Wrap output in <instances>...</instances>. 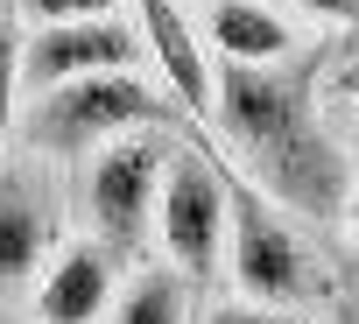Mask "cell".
Segmentation results:
<instances>
[{
	"instance_id": "obj_1",
	"label": "cell",
	"mask_w": 359,
	"mask_h": 324,
	"mask_svg": "<svg viewBox=\"0 0 359 324\" xmlns=\"http://www.w3.org/2000/svg\"><path fill=\"white\" fill-rule=\"evenodd\" d=\"M310 78H317L310 64H268V71L226 64L219 92H212V120L226 127L233 155L254 170V191L268 205L338 226L345 191H352V155L324 127Z\"/></svg>"
},
{
	"instance_id": "obj_2",
	"label": "cell",
	"mask_w": 359,
	"mask_h": 324,
	"mask_svg": "<svg viewBox=\"0 0 359 324\" xmlns=\"http://www.w3.org/2000/svg\"><path fill=\"white\" fill-rule=\"evenodd\" d=\"M36 148L57 162H85L127 134H184V113L162 99V85H148L141 71H99L57 92H36V120H29Z\"/></svg>"
},
{
	"instance_id": "obj_3",
	"label": "cell",
	"mask_w": 359,
	"mask_h": 324,
	"mask_svg": "<svg viewBox=\"0 0 359 324\" xmlns=\"http://www.w3.org/2000/svg\"><path fill=\"white\" fill-rule=\"evenodd\" d=\"M226 275L240 289V303L261 310H296L310 317L317 296H331L324 261L310 254V240L289 226L282 205H268L247 177H233V226H226Z\"/></svg>"
},
{
	"instance_id": "obj_4",
	"label": "cell",
	"mask_w": 359,
	"mask_h": 324,
	"mask_svg": "<svg viewBox=\"0 0 359 324\" xmlns=\"http://www.w3.org/2000/svg\"><path fill=\"white\" fill-rule=\"evenodd\" d=\"M226 226H233V170L205 141H169L162 198H155V240L169 254V275L212 282L226 268Z\"/></svg>"
},
{
	"instance_id": "obj_5",
	"label": "cell",
	"mask_w": 359,
	"mask_h": 324,
	"mask_svg": "<svg viewBox=\"0 0 359 324\" xmlns=\"http://www.w3.org/2000/svg\"><path fill=\"white\" fill-rule=\"evenodd\" d=\"M191 134V127H184ZM176 134H127L99 155H85L78 177V205L92 226V247L106 261H141L148 233H155V198H162V162H169Z\"/></svg>"
},
{
	"instance_id": "obj_6",
	"label": "cell",
	"mask_w": 359,
	"mask_h": 324,
	"mask_svg": "<svg viewBox=\"0 0 359 324\" xmlns=\"http://www.w3.org/2000/svg\"><path fill=\"white\" fill-rule=\"evenodd\" d=\"M141 36L127 22H57V29H36L22 36V85L36 92H57V85H78V78H99V71H141Z\"/></svg>"
},
{
	"instance_id": "obj_7",
	"label": "cell",
	"mask_w": 359,
	"mask_h": 324,
	"mask_svg": "<svg viewBox=\"0 0 359 324\" xmlns=\"http://www.w3.org/2000/svg\"><path fill=\"white\" fill-rule=\"evenodd\" d=\"M64 247V219L36 162H0V296L36 282Z\"/></svg>"
},
{
	"instance_id": "obj_8",
	"label": "cell",
	"mask_w": 359,
	"mask_h": 324,
	"mask_svg": "<svg viewBox=\"0 0 359 324\" xmlns=\"http://www.w3.org/2000/svg\"><path fill=\"white\" fill-rule=\"evenodd\" d=\"M134 22H141L134 36H141V50L155 57V78H162L169 106L184 113V120H212L219 78H212V57H205L198 29L184 22V8H176V0H134Z\"/></svg>"
},
{
	"instance_id": "obj_9",
	"label": "cell",
	"mask_w": 359,
	"mask_h": 324,
	"mask_svg": "<svg viewBox=\"0 0 359 324\" xmlns=\"http://www.w3.org/2000/svg\"><path fill=\"white\" fill-rule=\"evenodd\" d=\"M120 282H113V261L92 247V240H64L57 261L36 275V296H29V324H99L113 310Z\"/></svg>"
},
{
	"instance_id": "obj_10",
	"label": "cell",
	"mask_w": 359,
	"mask_h": 324,
	"mask_svg": "<svg viewBox=\"0 0 359 324\" xmlns=\"http://www.w3.org/2000/svg\"><path fill=\"white\" fill-rule=\"evenodd\" d=\"M212 43L226 64H247V71H268L296 50V29L268 8V0H212Z\"/></svg>"
},
{
	"instance_id": "obj_11",
	"label": "cell",
	"mask_w": 359,
	"mask_h": 324,
	"mask_svg": "<svg viewBox=\"0 0 359 324\" xmlns=\"http://www.w3.org/2000/svg\"><path fill=\"white\" fill-rule=\"evenodd\" d=\"M106 324H191V282L169 275V268H141V275L113 296Z\"/></svg>"
},
{
	"instance_id": "obj_12",
	"label": "cell",
	"mask_w": 359,
	"mask_h": 324,
	"mask_svg": "<svg viewBox=\"0 0 359 324\" xmlns=\"http://www.w3.org/2000/svg\"><path fill=\"white\" fill-rule=\"evenodd\" d=\"M15 113H22V22L8 15L0 22V148L15 134Z\"/></svg>"
},
{
	"instance_id": "obj_13",
	"label": "cell",
	"mask_w": 359,
	"mask_h": 324,
	"mask_svg": "<svg viewBox=\"0 0 359 324\" xmlns=\"http://www.w3.org/2000/svg\"><path fill=\"white\" fill-rule=\"evenodd\" d=\"M15 22H36V29H57V22H106L120 0H8Z\"/></svg>"
},
{
	"instance_id": "obj_14",
	"label": "cell",
	"mask_w": 359,
	"mask_h": 324,
	"mask_svg": "<svg viewBox=\"0 0 359 324\" xmlns=\"http://www.w3.org/2000/svg\"><path fill=\"white\" fill-rule=\"evenodd\" d=\"M205 324H310V317H296V310H261V303H219V310H205Z\"/></svg>"
},
{
	"instance_id": "obj_15",
	"label": "cell",
	"mask_w": 359,
	"mask_h": 324,
	"mask_svg": "<svg viewBox=\"0 0 359 324\" xmlns=\"http://www.w3.org/2000/svg\"><path fill=\"white\" fill-rule=\"evenodd\" d=\"M296 15H317V22H345V29H359V0H289Z\"/></svg>"
},
{
	"instance_id": "obj_16",
	"label": "cell",
	"mask_w": 359,
	"mask_h": 324,
	"mask_svg": "<svg viewBox=\"0 0 359 324\" xmlns=\"http://www.w3.org/2000/svg\"><path fill=\"white\" fill-rule=\"evenodd\" d=\"M310 324H345V317H310Z\"/></svg>"
},
{
	"instance_id": "obj_17",
	"label": "cell",
	"mask_w": 359,
	"mask_h": 324,
	"mask_svg": "<svg viewBox=\"0 0 359 324\" xmlns=\"http://www.w3.org/2000/svg\"><path fill=\"white\" fill-rule=\"evenodd\" d=\"M8 15H15V8H8V0H0V22H8Z\"/></svg>"
},
{
	"instance_id": "obj_18",
	"label": "cell",
	"mask_w": 359,
	"mask_h": 324,
	"mask_svg": "<svg viewBox=\"0 0 359 324\" xmlns=\"http://www.w3.org/2000/svg\"><path fill=\"white\" fill-rule=\"evenodd\" d=\"M0 324H22V317H8V310H0Z\"/></svg>"
},
{
	"instance_id": "obj_19",
	"label": "cell",
	"mask_w": 359,
	"mask_h": 324,
	"mask_svg": "<svg viewBox=\"0 0 359 324\" xmlns=\"http://www.w3.org/2000/svg\"><path fill=\"white\" fill-rule=\"evenodd\" d=\"M352 155H359V134H352Z\"/></svg>"
}]
</instances>
